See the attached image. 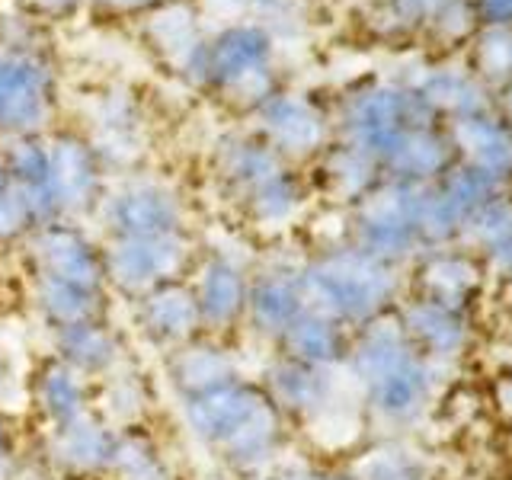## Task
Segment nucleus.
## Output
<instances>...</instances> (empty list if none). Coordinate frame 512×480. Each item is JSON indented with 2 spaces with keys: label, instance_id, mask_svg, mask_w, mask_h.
Returning <instances> with one entry per match:
<instances>
[{
  "label": "nucleus",
  "instance_id": "nucleus-1",
  "mask_svg": "<svg viewBox=\"0 0 512 480\" xmlns=\"http://www.w3.org/2000/svg\"><path fill=\"white\" fill-rule=\"evenodd\" d=\"M439 368L410 343L394 311L352 330L343 375L359 397L368 426L400 436L426 416Z\"/></svg>",
  "mask_w": 512,
  "mask_h": 480
},
{
  "label": "nucleus",
  "instance_id": "nucleus-2",
  "mask_svg": "<svg viewBox=\"0 0 512 480\" xmlns=\"http://www.w3.org/2000/svg\"><path fill=\"white\" fill-rule=\"evenodd\" d=\"M176 416L205 455L231 477L266 468L292 448L295 429L266 397L256 375H237L176 400Z\"/></svg>",
  "mask_w": 512,
  "mask_h": 480
},
{
  "label": "nucleus",
  "instance_id": "nucleus-3",
  "mask_svg": "<svg viewBox=\"0 0 512 480\" xmlns=\"http://www.w3.org/2000/svg\"><path fill=\"white\" fill-rule=\"evenodd\" d=\"M304 304L333 317L336 324L359 330L368 320L394 311L404 298L400 269L343 244L324 247L301 260Z\"/></svg>",
  "mask_w": 512,
  "mask_h": 480
},
{
  "label": "nucleus",
  "instance_id": "nucleus-4",
  "mask_svg": "<svg viewBox=\"0 0 512 480\" xmlns=\"http://www.w3.org/2000/svg\"><path fill=\"white\" fill-rule=\"evenodd\" d=\"M93 221L100 228V240L192 231L189 205L180 189L148 173H125L119 183H106Z\"/></svg>",
  "mask_w": 512,
  "mask_h": 480
},
{
  "label": "nucleus",
  "instance_id": "nucleus-5",
  "mask_svg": "<svg viewBox=\"0 0 512 480\" xmlns=\"http://www.w3.org/2000/svg\"><path fill=\"white\" fill-rule=\"evenodd\" d=\"M202 244L196 231L103 240L106 282L116 301L128 304L157 285L186 279Z\"/></svg>",
  "mask_w": 512,
  "mask_h": 480
},
{
  "label": "nucleus",
  "instance_id": "nucleus-6",
  "mask_svg": "<svg viewBox=\"0 0 512 480\" xmlns=\"http://www.w3.org/2000/svg\"><path fill=\"white\" fill-rule=\"evenodd\" d=\"M116 426H109L100 413H90L84 420L36 429V439L29 442L23 477L32 480H106L116 448Z\"/></svg>",
  "mask_w": 512,
  "mask_h": 480
},
{
  "label": "nucleus",
  "instance_id": "nucleus-7",
  "mask_svg": "<svg viewBox=\"0 0 512 480\" xmlns=\"http://www.w3.org/2000/svg\"><path fill=\"white\" fill-rule=\"evenodd\" d=\"M416 196L420 189L404 180L391 189H372L356 202L346 240L375 260L400 269L423 247L416 231Z\"/></svg>",
  "mask_w": 512,
  "mask_h": 480
},
{
  "label": "nucleus",
  "instance_id": "nucleus-8",
  "mask_svg": "<svg viewBox=\"0 0 512 480\" xmlns=\"http://www.w3.org/2000/svg\"><path fill=\"white\" fill-rule=\"evenodd\" d=\"M186 282L192 288V298H196L202 333L237 343L247 317L250 260L237 256L228 247L202 244Z\"/></svg>",
  "mask_w": 512,
  "mask_h": 480
},
{
  "label": "nucleus",
  "instance_id": "nucleus-9",
  "mask_svg": "<svg viewBox=\"0 0 512 480\" xmlns=\"http://www.w3.org/2000/svg\"><path fill=\"white\" fill-rule=\"evenodd\" d=\"M266 397L279 407L292 429H314L340 410L343 404V368H314L282 356V352H266V359L256 372Z\"/></svg>",
  "mask_w": 512,
  "mask_h": 480
},
{
  "label": "nucleus",
  "instance_id": "nucleus-10",
  "mask_svg": "<svg viewBox=\"0 0 512 480\" xmlns=\"http://www.w3.org/2000/svg\"><path fill=\"white\" fill-rule=\"evenodd\" d=\"M20 250H23L26 276L32 279H52V282L109 292L106 266H103V240L90 234L80 221L39 224Z\"/></svg>",
  "mask_w": 512,
  "mask_h": 480
},
{
  "label": "nucleus",
  "instance_id": "nucleus-11",
  "mask_svg": "<svg viewBox=\"0 0 512 480\" xmlns=\"http://www.w3.org/2000/svg\"><path fill=\"white\" fill-rule=\"evenodd\" d=\"M308 308L301 292V260H282V256H263L250 263V288H247V317L244 333L266 352L276 349L282 333L295 324V317Z\"/></svg>",
  "mask_w": 512,
  "mask_h": 480
},
{
  "label": "nucleus",
  "instance_id": "nucleus-12",
  "mask_svg": "<svg viewBox=\"0 0 512 480\" xmlns=\"http://www.w3.org/2000/svg\"><path fill=\"white\" fill-rule=\"evenodd\" d=\"M125 311H128L125 330L132 336V343L151 349L157 359H164L167 352L202 336L199 308L186 279L151 288V292L128 301Z\"/></svg>",
  "mask_w": 512,
  "mask_h": 480
},
{
  "label": "nucleus",
  "instance_id": "nucleus-13",
  "mask_svg": "<svg viewBox=\"0 0 512 480\" xmlns=\"http://www.w3.org/2000/svg\"><path fill=\"white\" fill-rule=\"evenodd\" d=\"M93 397L96 381L48 349L23 375V404L36 429H58L84 420L93 413Z\"/></svg>",
  "mask_w": 512,
  "mask_h": 480
},
{
  "label": "nucleus",
  "instance_id": "nucleus-14",
  "mask_svg": "<svg viewBox=\"0 0 512 480\" xmlns=\"http://www.w3.org/2000/svg\"><path fill=\"white\" fill-rule=\"evenodd\" d=\"M48 144V170H52V196L58 205L61 221H80L93 218L106 192V167L96 157L93 144L80 135L58 132L45 135Z\"/></svg>",
  "mask_w": 512,
  "mask_h": 480
},
{
  "label": "nucleus",
  "instance_id": "nucleus-15",
  "mask_svg": "<svg viewBox=\"0 0 512 480\" xmlns=\"http://www.w3.org/2000/svg\"><path fill=\"white\" fill-rule=\"evenodd\" d=\"M52 77L26 52L0 55V135L32 138L45 135L52 119Z\"/></svg>",
  "mask_w": 512,
  "mask_h": 480
},
{
  "label": "nucleus",
  "instance_id": "nucleus-16",
  "mask_svg": "<svg viewBox=\"0 0 512 480\" xmlns=\"http://www.w3.org/2000/svg\"><path fill=\"white\" fill-rule=\"evenodd\" d=\"M45 340H48V352H55L58 359L74 365L77 372L87 375L90 381L112 375L119 365L138 356L132 336H128L122 324H116V317L61 327V330L45 333Z\"/></svg>",
  "mask_w": 512,
  "mask_h": 480
},
{
  "label": "nucleus",
  "instance_id": "nucleus-17",
  "mask_svg": "<svg viewBox=\"0 0 512 480\" xmlns=\"http://www.w3.org/2000/svg\"><path fill=\"white\" fill-rule=\"evenodd\" d=\"M244 372L247 368L237 352V343L218 340V336H205V333L160 359V378H164V384L170 388L173 404Z\"/></svg>",
  "mask_w": 512,
  "mask_h": 480
},
{
  "label": "nucleus",
  "instance_id": "nucleus-18",
  "mask_svg": "<svg viewBox=\"0 0 512 480\" xmlns=\"http://www.w3.org/2000/svg\"><path fill=\"white\" fill-rule=\"evenodd\" d=\"M394 314L400 320V327H404V333L410 336V343L436 365H448L461 359L471 346L468 314L445 308V304L410 295V298H400Z\"/></svg>",
  "mask_w": 512,
  "mask_h": 480
},
{
  "label": "nucleus",
  "instance_id": "nucleus-19",
  "mask_svg": "<svg viewBox=\"0 0 512 480\" xmlns=\"http://www.w3.org/2000/svg\"><path fill=\"white\" fill-rule=\"evenodd\" d=\"M26 304L45 333L87 324V320L116 317V298H112V292L32 276H26Z\"/></svg>",
  "mask_w": 512,
  "mask_h": 480
},
{
  "label": "nucleus",
  "instance_id": "nucleus-20",
  "mask_svg": "<svg viewBox=\"0 0 512 480\" xmlns=\"http://www.w3.org/2000/svg\"><path fill=\"white\" fill-rule=\"evenodd\" d=\"M157 381L151 378L141 359H128L116 372L96 381L93 410L103 416L109 426L128 429L141 423H154L157 410Z\"/></svg>",
  "mask_w": 512,
  "mask_h": 480
},
{
  "label": "nucleus",
  "instance_id": "nucleus-21",
  "mask_svg": "<svg viewBox=\"0 0 512 480\" xmlns=\"http://www.w3.org/2000/svg\"><path fill=\"white\" fill-rule=\"evenodd\" d=\"M256 135H260L285 164L304 160L324 148V125L308 106L292 100H269L256 109Z\"/></svg>",
  "mask_w": 512,
  "mask_h": 480
},
{
  "label": "nucleus",
  "instance_id": "nucleus-22",
  "mask_svg": "<svg viewBox=\"0 0 512 480\" xmlns=\"http://www.w3.org/2000/svg\"><path fill=\"white\" fill-rule=\"evenodd\" d=\"M288 164L269 148L260 135H234L224 138L215 151V176L221 189L228 192V199L240 202L244 196L266 183L269 176H276Z\"/></svg>",
  "mask_w": 512,
  "mask_h": 480
},
{
  "label": "nucleus",
  "instance_id": "nucleus-23",
  "mask_svg": "<svg viewBox=\"0 0 512 480\" xmlns=\"http://www.w3.org/2000/svg\"><path fill=\"white\" fill-rule=\"evenodd\" d=\"M349 340H352V330L336 324L333 317L320 314L314 308H304L295 324L282 333V340L276 343L272 352H282V356L304 362V365H314V368H343L346 362V352H349Z\"/></svg>",
  "mask_w": 512,
  "mask_h": 480
},
{
  "label": "nucleus",
  "instance_id": "nucleus-24",
  "mask_svg": "<svg viewBox=\"0 0 512 480\" xmlns=\"http://www.w3.org/2000/svg\"><path fill=\"white\" fill-rule=\"evenodd\" d=\"M106 480H180V471L154 423H141L116 432Z\"/></svg>",
  "mask_w": 512,
  "mask_h": 480
},
{
  "label": "nucleus",
  "instance_id": "nucleus-25",
  "mask_svg": "<svg viewBox=\"0 0 512 480\" xmlns=\"http://www.w3.org/2000/svg\"><path fill=\"white\" fill-rule=\"evenodd\" d=\"M480 292V269L461 253H432L416 269V295L468 314Z\"/></svg>",
  "mask_w": 512,
  "mask_h": 480
},
{
  "label": "nucleus",
  "instance_id": "nucleus-26",
  "mask_svg": "<svg viewBox=\"0 0 512 480\" xmlns=\"http://www.w3.org/2000/svg\"><path fill=\"white\" fill-rule=\"evenodd\" d=\"M340 468L349 480H429L426 461L400 436H381L356 448Z\"/></svg>",
  "mask_w": 512,
  "mask_h": 480
},
{
  "label": "nucleus",
  "instance_id": "nucleus-27",
  "mask_svg": "<svg viewBox=\"0 0 512 480\" xmlns=\"http://www.w3.org/2000/svg\"><path fill=\"white\" fill-rule=\"evenodd\" d=\"M301 202H304V186L295 176V170L285 167L276 176H269L266 183L256 186L250 196H244L237 205L250 228L279 231L295 221V215L301 212Z\"/></svg>",
  "mask_w": 512,
  "mask_h": 480
},
{
  "label": "nucleus",
  "instance_id": "nucleus-28",
  "mask_svg": "<svg viewBox=\"0 0 512 480\" xmlns=\"http://www.w3.org/2000/svg\"><path fill=\"white\" fill-rule=\"evenodd\" d=\"M39 228L29 202L13 186L0 189V250L23 247L26 237Z\"/></svg>",
  "mask_w": 512,
  "mask_h": 480
},
{
  "label": "nucleus",
  "instance_id": "nucleus-29",
  "mask_svg": "<svg viewBox=\"0 0 512 480\" xmlns=\"http://www.w3.org/2000/svg\"><path fill=\"white\" fill-rule=\"evenodd\" d=\"M29 442L23 436L20 416L13 407L0 404V480H20L23 464H26Z\"/></svg>",
  "mask_w": 512,
  "mask_h": 480
},
{
  "label": "nucleus",
  "instance_id": "nucleus-30",
  "mask_svg": "<svg viewBox=\"0 0 512 480\" xmlns=\"http://www.w3.org/2000/svg\"><path fill=\"white\" fill-rule=\"evenodd\" d=\"M317 468H320L317 461L304 458V455H295L292 448H288L285 455H279L276 461H269L266 468L250 471V474L234 477V480H308Z\"/></svg>",
  "mask_w": 512,
  "mask_h": 480
},
{
  "label": "nucleus",
  "instance_id": "nucleus-31",
  "mask_svg": "<svg viewBox=\"0 0 512 480\" xmlns=\"http://www.w3.org/2000/svg\"><path fill=\"white\" fill-rule=\"evenodd\" d=\"M13 394L23 397V378L16 372V362H13V352L0 343V404L10 407Z\"/></svg>",
  "mask_w": 512,
  "mask_h": 480
},
{
  "label": "nucleus",
  "instance_id": "nucleus-32",
  "mask_svg": "<svg viewBox=\"0 0 512 480\" xmlns=\"http://www.w3.org/2000/svg\"><path fill=\"white\" fill-rule=\"evenodd\" d=\"M29 4L42 13H61V10H71L77 0H29Z\"/></svg>",
  "mask_w": 512,
  "mask_h": 480
},
{
  "label": "nucleus",
  "instance_id": "nucleus-33",
  "mask_svg": "<svg viewBox=\"0 0 512 480\" xmlns=\"http://www.w3.org/2000/svg\"><path fill=\"white\" fill-rule=\"evenodd\" d=\"M103 7H109V10H135V7H148V4H154V0H100Z\"/></svg>",
  "mask_w": 512,
  "mask_h": 480
},
{
  "label": "nucleus",
  "instance_id": "nucleus-34",
  "mask_svg": "<svg viewBox=\"0 0 512 480\" xmlns=\"http://www.w3.org/2000/svg\"><path fill=\"white\" fill-rule=\"evenodd\" d=\"M317 480H349V477L343 474V468H324V464H320Z\"/></svg>",
  "mask_w": 512,
  "mask_h": 480
},
{
  "label": "nucleus",
  "instance_id": "nucleus-35",
  "mask_svg": "<svg viewBox=\"0 0 512 480\" xmlns=\"http://www.w3.org/2000/svg\"><path fill=\"white\" fill-rule=\"evenodd\" d=\"M20 480H32V477H20Z\"/></svg>",
  "mask_w": 512,
  "mask_h": 480
}]
</instances>
